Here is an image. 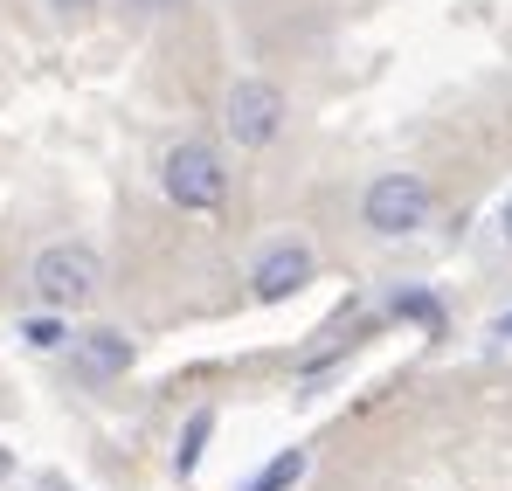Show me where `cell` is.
Segmentation results:
<instances>
[{
  "label": "cell",
  "instance_id": "4",
  "mask_svg": "<svg viewBox=\"0 0 512 491\" xmlns=\"http://www.w3.org/2000/svg\"><path fill=\"white\" fill-rule=\"evenodd\" d=\"M222 125H229L236 146H270L284 132V90L270 77H236L229 104H222Z\"/></svg>",
  "mask_w": 512,
  "mask_h": 491
},
{
  "label": "cell",
  "instance_id": "3",
  "mask_svg": "<svg viewBox=\"0 0 512 491\" xmlns=\"http://www.w3.org/2000/svg\"><path fill=\"white\" fill-rule=\"evenodd\" d=\"M160 187H167L173 208H222V194H229V173H222V153L215 146H201V139H180L167 146V160H160Z\"/></svg>",
  "mask_w": 512,
  "mask_h": 491
},
{
  "label": "cell",
  "instance_id": "12",
  "mask_svg": "<svg viewBox=\"0 0 512 491\" xmlns=\"http://www.w3.org/2000/svg\"><path fill=\"white\" fill-rule=\"evenodd\" d=\"M139 7H146V14H153V7H167V0H139Z\"/></svg>",
  "mask_w": 512,
  "mask_h": 491
},
{
  "label": "cell",
  "instance_id": "2",
  "mask_svg": "<svg viewBox=\"0 0 512 491\" xmlns=\"http://www.w3.org/2000/svg\"><path fill=\"white\" fill-rule=\"evenodd\" d=\"M429 208H436V194H429L423 173H374L360 194V222L374 236H416L429 222Z\"/></svg>",
  "mask_w": 512,
  "mask_h": 491
},
{
  "label": "cell",
  "instance_id": "6",
  "mask_svg": "<svg viewBox=\"0 0 512 491\" xmlns=\"http://www.w3.org/2000/svg\"><path fill=\"white\" fill-rule=\"evenodd\" d=\"M77 367H84V381H118L125 367H132V339L111 326H97L77 339Z\"/></svg>",
  "mask_w": 512,
  "mask_h": 491
},
{
  "label": "cell",
  "instance_id": "14",
  "mask_svg": "<svg viewBox=\"0 0 512 491\" xmlns=\"http://www.w3.org/2000/svg\"><path fill=\"white\" fill-rule=\"evenodd\" d=\"M49 491H63V485H49Z\"/></svg>",
  "mask_w": 512,
  "mask_h": 491
},
{
  "label": "cell",
  "instance_id": "7",
  "mask_svg": "<svg viewBox=\"0 0 512 491\" xmlns=\"http://www.w3.org/2000/svg\"><path fill=\"white\" fill-rule=\"evenodd\" d=\"M298 478H305V450H277V457L250 478V491H291Z\"/></svg>",
  "mask_w": 512,
  "mask_h": 491
},
{
  "label": "cell",
  "instance_id": "9",
  "mask_svg": "<svg viewBox=\"0 0 512 491\" xmlns=\"http://www.w3.org/2000/svg\"><path fill=\"white\" fill-rule=\"evenodd\" d=\"M21 339L49 353V346H63V326H56V319H28V326H21Z\"/></svg>",
  "mask_w": 512,
  "mask_h": 491
},
{
  "label": "cell",
  "instance_id": "11",
  "mask_svg": "<svg viewBox=\"0 0 512 491\" xmlns=\"http://www.w3.org/2000/svg\"><path fill=\"white\" fill-rule=\"evenodd\" d=\"M499 236H506V243H512V201H506V208H499Z\"/></svg>",
  "mask_w": 512,
  "mask_h": 491
},
{
  "label": "cell",
  "instance_id": "10",
  "mask_svg": "<svg viewBox=\"0 0 512 491\" xmlns=\"http://www.w3.org/2000/svg\"><path fill=\"white\" fill-rule=\"evenodd\" d=\"M42 7H56V14H90V7H104V0H42Z\"/></svg>",
  "mask_w": 512,
  "mask_h": 491
},
{
  "label": "cell",
  "instance_id": "1",
  "mask_svg": "<svg viewBox=\"0 0 512 491\" xmlns=\"http://www.w3.org/2000/svg\"><path fill=\"white\" fill-rule=\"evenodd\" d=\"M28 284H35L42 305L77 312V305H90V298L104 291V263H97V249H84V243H49L42 256H35Z\"/></svg>",
  "mask_w": 512,
  "mask_h": 491
},
{
  "label": "cell",
  "instance_id": "8",
  "mask_svg": "<svg viewBox=\"0 0 512 491\" xmlns=\"http://www.w3.org/2000/svg\"><path fill=\"white\" fill-rule=\"evenodd\" d=\"M208 429H215V415H208V409L187 415V436H180V450H173V471H180V478L201 464V443H208Z\"/></svg>",
  "mask_w": 512,
  "mask_h": 491
},
{
  "label": "cell",
  "instance_id": "5",
  "mask_svg": "<svg viewBox=\"0 0 512 491\" xmlns=\"http://www.w3.org/2000/svg\"><path fill=\"white\" fill-rule=\"evenodd\" d=\"M312 270H319V256H312V243H270L263 256H256L250 284L263 305H284L291 291H305L312 284Z\"/></svg>",
  "mask_w": 512,
  "mask_h": 491
},
{
  "label": "cell",
  "instance_id": "13",
  "mask_svg": "<svg viewBox=\"0 0 512 491\" xmlns=\"http://www.w3.org/2000/svg\"><path fill=\"white\" fill-rule=\"evenodd\" d=\"M499 332H506V339H512V312H506V326H499Z\"/></svg>",
  "mask_w": 512,
  "mask_h": 491
}]
</instances>
